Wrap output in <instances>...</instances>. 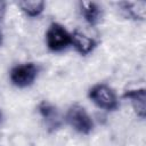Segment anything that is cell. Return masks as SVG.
<instances>
[{"mask_svg":"<svg viewBox=\"0 0 146 146\" xmlns=\"http://www.w3.org/2000/svg\"><path fill=\"white\" fill-rule=\"evenodd\" d=\"M90 102L105 112H115L120 107V100L116 91L105 82L92 84L87 92Z\"/></svg>","mask_w":146,"mask_h":146,"instance_id":"6da1fadb","label":"cell"},{"mask_svg":"<svg viewBox=\"0 0 146 146\" xmlns=\"http://www.w3.org/2000/svg\"><path fill=\"white\" fill-rule=\"evenodd\" d=\"M64 123L71 127L75 132L88 136L95 128V122L91 115L88 113L84 106L79 103H74L68 106L64 115Z\"/></svg>","mask_w":146,"mask_h":146,"instance_id":"7a4b0ae2","label":"cell"},{"mask_svg":"<svg viewBox=\"0 0 146 146\" xmlns=\"http://www.w3.org/2000/svg\"><path fill=\"white\" fill-rule=\"evenodd\" d=\"M40 65L34 62H24L16 64L9 70V81L16 88H29L34 84L40 74Z\"/></svg>","mask_w":146,"mask_h":146,"instance_id":"3957f363","label":"cell"},{"mask_svg":"<svg viewBox=\"0 0 146 146\" xmlns=\"http://www.w3.org/2000/svg\"><path fill=\"white\" fill-rule=\"evenodd\" d=\"M44 43L49 51L62 52L71 47V32L63 24L51 22L44 33Z\"/></svg>","mask_w":146,"mask_h":146,"instance_id":"277c9868","label":"cell"},{"mask_svg":"<svg viewBox=\"0 0 146 146\" xmlns=\"http://www.w3.org/2000/svg\"><path fill=\"white\" fill-rule=\"evenodd\" d=\"M36 111L43 122L46 130L49 133H54L63 127L64 116H62L58 107L51 102L41 100L36 106Z\"/></svg>","mask_w":146,"mask_h":146,"instance_id":"5b68a950","label":"cell"},{"mask_svg":"<svg viewBox=\"0 0 146 146\" xmlns=\"http://www.w3.org/2000/svg\"><path fill=\"white\" fill-rule=\"evenodd\" d=\"M97 46H98L97 40L88 35L83 31L75 29L71 32V47H73L74 50L80 56L86 57L91 55L97 48Z\"/></svg>","mask_w":146,"mask_h":146,"instance_id":"8992f818","label":"cell"},{"mask_svg":"<svg viewBox=\"0 0 146 146\" xmlns=\"http://www.w3.org/2000/svg\"><path fill=\"white\" fill-rule=\"evenodd\" d=\"M122 98L130 103L132 111L138 119L145 120L146 117V89L144 87L125 90L122 95Z\"/></svg>","mask_w":146,"mask_h":146,"instance_id":"52a82bcc","label":"cell"},{"mask_svg":"<svg viewBox=\"0 0 146 146\" xmlns=\"http://www.w3.org/2000/svg\"><path fill=\"white\" fill-rule=\"evenodd\" d=\"M121 15L133 22H144L146 19V1H120L116 3Z\"/></svg>","mask_w":146,"mask_h":146,"instance_id":"ba28073f","label":"cell"},{"mask_svg":"<svg viewBox=\"0 0 146 146\" xmlns=\"http://www.w3.org/2000/svg\"><path fill=\"white\" fill-rule=\"evenodd\" d=\"M78 9L83 21L90 26H97L103 19V7L96 1H79Z\"/></svg>","mask_w":146,"mask_h":146,"instance_id":"9c48e42d","label":"cell"},{"mask_svg":"<svg viewBox=\"0 0 146 146\" xmlns=\"http://www.w3.org/2000/svg\"><path fill=\"white\" fill-rule=\"evenodd\" d=\"M16 5L29 18H36L41 16L46 9V2L43 0H23L18 1Z\"/></svg>","mask_w":146,"mask_h":146,"instance_id":"30bf717a","label":"cell"},{"mask_svg":"<svg viewBox=\"0 0 146 146\" xmlns=\"http://www.w3.org/2000/svg\"><path fill=\"white\" fill-rule=\"evenodd\" d=\"M6 13H7V2L0 0V22L3 19Z\"/></svg>","mask_w":146,"mask_h":146,"instance_id":"8fae6325","label":"cell"},{"mask_svg":"<svg viewBox=\"0 0 146 146\" xmlns=\"http://www.w3.org/2000/svg\"><path fill=\"white\" fill-rule=\"evenodd\" d=\"M2 43H3V33H2V31L0 29V47L2 46Z\"/></svg>","mask_w":146,"mask_h":146,"instance_id":"7c38bea8","label":"cell"},{"mask_svg":"<svg viewBox=\"0 0 146 146\" xmlns=\"http://www.w3.org/2000/svg\"><path fill=\"white\" fill-rule=\"evenodd\" d=\"M1 121H2V112L0 110V123H1Z\"/></svg>","mask_w":146,"mask_h":146,"instance_id":"4fadbf2b","label":"cell"}]
</instances>
